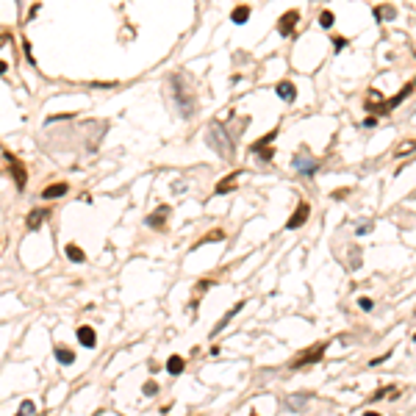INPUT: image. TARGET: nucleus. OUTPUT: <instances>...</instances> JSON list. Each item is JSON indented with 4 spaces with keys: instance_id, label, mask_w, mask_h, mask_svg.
<instances>
[{
    "instance_id": "obj_1",
    "label": "nucleus",
    "mask_w": 416,
    "mask_h": 416,
    "mask_svg": "<svg viewBox=\"0 0 416 416\" xmlns=\"http://www.w3.org/2000/svg\"><path fill=\"white\" fill-rule=\"evenodd\" d=\"M172 89H175V100H178V106H180V114H183V117L195 114V100H192V92H186V89H183V78H180V75L172 78Z\"/></svg>"
},
{
    "instance_id": "obj_2",
    "label": "nucleus",
    "mask_w": 416,
    "mask_h": 416,
    "mask_svg": "<svg viewBox=\"0 0 416 416\" xmlns=\"http://www.w3.org/2000/svg\"><path fill=\"white\" fill-rule=\"evenodd\" d=\"M325 350H328V341H319V344H314L311 350H306V352H300L294 361H291V369H300V366H308V364H316L319 358L325 355Z\"/></svg>"
},
{
    "instance_id": "obj_3",
    "label": "nucleus",
    "mask_w": 416,
    "mask_h": 416,
    "mask_svg": "<svg viewBox=\"0 0 416 416\" xmlns=\"http://www.w3.org/2000/svg\"><path fill=\"white\" fill-rule=\"evenodd\" d=\"M225 142H230L228 136H225V131H222V125H214V128H208V147H214L219 155H225V158H230V150Z\"/></svg>"
},
{
    "instance_id": "obj_4",
    "label": "nucleus",
    "mask_w": 416,
    "mask_h": 416,
    "mask_svg": "<svg viewBox=\"0 0 416 416\" xmlns=\"http://www.w3.org/2000/svg\"><path fill=\"white\" fill-rule=\"evenodd\" d=\"M3 158H6V164H9V170H11V175H14V183H17V189H25V183H28V175H25V167L14 158V155L6 150L3 153Z\"/></svg>"
},
{
    "instance_id": "obj_5",
    "label": "nucleus",
    "mask_w": 416,
    "mask_h": 416,
    "mask_svg": "<svg viewBox=\"0 0 416 416\" xmlns=\"http://www.w3.org/2000/svg\"><path fill=\"white\" fill-rule=\"evenodd\" d=\"M300 22V11L297 9H291L286 11L281 20H278V31H281V36H291L294 34V25Z\"/></svg>"
},
{
    "instance_id": "obj_6",
    "label": "nucleus",
    "mask_w": 416,
    "mask_h": 416,
    "mask_svg": "<svg viewBox=\"0 0 416 416\" xmlns=\"http://www.w3.org/2000/svg\"><path fill=\"white\" fill-rule=\"evenodd\" d=\"M308 214H311V205H308V203H300L297 208H294V214L289 217V222H286V228H289V230H297V228H303V225H306V219H308Z\"/></svg>"
},
{
    "instance_id": "obj_7",
    "label": "nucleus",
    "mask_w": 416,
    "mask_h": 416,
    "mask_svg": "<svg viewBox=\"0 0 416 416\" xmlns=\"http://www.w3.org/2000/svg\"><path fill=\"white\" fill-rule=\"evenodd\" d=\"M366 109H372V111H389V100H383V94L377 92V89H369V94H366Z\"/></svg>"
},
{
    "instance_id": "obj_8",
    "label": "nucleus",
    "mask_w": 416,
    "mask_h": 416,
    "mask_svg": "<svg viewBox=\"0 0 416 416\" xmlns=\"http://www.w3.org/2000/svg\"><path fill=\"white\" fill-rule=\"evenodd\" d=\"M275 92H278V97H281V100H286V103H291L294 97H297V89H294V84H291V81H281V84L275 86Z\"/></svg>"
},
{
    "instance_id": "obj_9",
    "label": "nucleus",
    "mask_w": 416,
    "mask_h": 416,
    "mask_svg": "<svg viewBox=\"0 0 416 416\" xmlns=\"http://www.w3.org/2000/svg\"><path fill=\"white\" fill-rule=\"evenodd\" d=\"M164 219H170V205H158V211L147 217L150 228H164Z\"/></svg>"
},
{
    "instance_id": "obj_10",
    "label": "nucleus",
    "mask_w": 416,
    "mask_h": 416,
    "mask_svg": "<svg viewBox=\"0 0 416 416\" xmlns=\"http://www.w3.org/2000/svg\"><path fill=\"white\" fill-rule=\"evenodd\" d=\"M294 170L297 172H303V175H314L316 170H319V164L314 161V158H294Z\"/></svg>"
},
{
    "instance_id": "obj_11",
    "label": "nucleus",
    "mask_w": 416,
    "mask_h": 416,
    "mask_svg": "<svg viewBox=\"0 0 416 416\" xmlns=\"http://www.w3.org/2000/svg\"><path fill=\"white\" fill-rule=\"evenodd\" d=\"M78 341H81L84 347H94V341H97V336H94V328H89V325H81V328H78Z\"/></svg>"
},
{
    "instance_id": "obj_12",
    "label": "nucleus",
    "mask_w": 416,
    "mask_h": 416,
    "mask_svg": "<svg viewBox=\"0 0 416 416\" xmlns=\"http://www.w3.org/2000/svg\"><path fill=\"white\" fill-rule=\"evenodd\" d=\"M236 180H239V172H233V175H228V178H222L219 183H217V195H228V192H233L236 189Z\"/></svg>"
},
{
    "instance_id": "obj_13",
    "label": "nucleus",
    "mask_w": 416,
    "mask_h": 416,
    "mask_svg": "<svg viewBox=\"0 0 416 416\" xmlns=\"http://www.w3.org/2000/svg\"><path fill=\"white\" fill-rule=\"evenodd\" d=\"M67 183H53V186H47V189H44V192H42V197H44V200H53V197H61V195H67Z\"/></svg>"
},
{
    "instance_id": "obj_14",
    "label": "nucleus",
    "mask_w": 416,
    "mask_h": 416,
    "mask_svg": "<svg viewBox=\"0 0 416 416\" xmlns=\"http://www.w3.org/2000/svg\"><path fill=\"white\" fill-rule=\"evenodd\" d=\"M241 306H244V303H236V306L230 308L228 314H225V316H222V319H219V322H217V328H214V333H219L222 328H228V322H230V319H233V316L239 314V311H241Z\"/></svg>"
},
{
    "instance_id": "obj_15",
    "label": "nucleus",
    "mask_w": 416,
    "mask_h": 416,
    "mask_svg": "<svg viewBox=\"0 0 416 416\" xmlns=\"http://www.w3.org/2000/svg\"><path fill=\"white\" fill-rule=\"evenodd\" d=\"M64 253H67L69 261H75V263H84V261H86V253H84L78 244H67V250H64Z\"/></svg>"
},
{
    "instance_id": "obj_16",
    "label": "nucleus",
    "mask_w": 416,
    "mask_h": 416,
    "mask_svg": "<svg viewBox=\"0 0 416 416\" xmlns=\"http://www.w3.org/2000/svg\"><path fill=\"white\" fill-rule=\"evenodd\" d=\"M230 20H233L236 25H244L247 20H250V6H239V9H233V14H230Z\"/></svg>"
},
{
    "instance_id": "obj_17",
    "label": "nucleus",
    "mask_w": 416,
    "mask_h": 416,
    "mask_svg": "<svg viewBox=\"0 0 416 416\" xmlns=\"http://www.w3.org/2000/svg\"><path fill=\"white\" fill-rule=\"evenodd\" d=\"M183 366H186V364H183V358L172 355L170 361H167V372H170V374H180V372H183Z\"/></svg>"
},
{
    "instance_id": "obj_18",
    "label": "nucleus",
    "mask_w": 416,
    "mask_h": 416,
    "mask_svg": "<svg viewBox=\"0 0 416 416\" xmlns=\"http://www.w3.org/2000/svg\"><path fill=\"white\" fill-rule=\"evenodd\" d=\"M56 361H59V364H72V361H75V355H72V350H67V347H56Z\"/></svg>"
},
{
    "instance_id": "obj_19",
    "label": "nucleus",
    "mask_w": 416,
    "mask_h": 416,
    "mask_svg": "<svg viewBox=\"0 0 416 416\" xmlns=\"http://www.w3.org/2000/svg\"><path fill=\"white\" fill-rule=\"evenodd\" d=\"M374 17L377 20H394L397 17V9H394V6H377V9H374Z\"/></svg>"
},
{
    "instance_id": "obj_20",
    "label": "nucleus",
    "mask_w": 416,
    "mask_h": 416,
    "mask_svg": "<svg viewBox=\"0 0 416 416\" xmlns=\"http://www.w3.org/2000/svg\"><path fill=\"white\" fill-rule=\"evenodd\" d=\"M275 136H278V131H272V133H266L263 139H258V142L253 145V153H261V150H266V145H269V142L275 139Z\"/></svg>"
},
{
    "instance_id": "obj_21",
    "label": "nucleus",
    "mask_w": 416,
    "mask_h": 416,
    "mask_svg": "<svg viewBox=\"0 0 416 416\" xmlns=\"http://www.w3.org/2000/svg\"><path fill=\"white\" fill-rule=\"evenodd\" d=\"M42 219H44V211H34V214H28V228L36 230L39 225H42Z\"/></svg>"
},
{
    "instance_id": "obj_22",
    "label": "nucleus",
    "mask_w": 416,
    "mask_h": 416,
    "mask_svg": "<svg viewBox=\"0 0 416 416\" xmlns=\"http://www.w3.org/2000/svg\"><path fill=\"white\" fill-rule=\"evenodd\" d=\"M17 416H36V405H34V402H31V399H25V402L20 405Z\"/></svg>"
},
{
    "instance_id": "obj_23",
    "label": "nucleus",
    "mask_w": 416,
    "mask_h": 416,
    "mask_svg": "<svg viewBox=\"0 0 416 416\" xmlns=\"http://www.w3.org/2000/svg\"><path fill=\"white\" fill-rule=\"evenodd\" d=\"M222 239H225V230H214V233L200 239V244H205V241H222Z\"/></svg>"
},
{
    "instance_id": "obj_24",
    "label": "nucleus",
    "mask_w": 416,
    "mask_h": 416,
    "mask_svg": "<svg viewBox=\"0 0 416 416\" xmlns=\"http://www.w3.org/2000/svg\"><path fill=\"white\" fill-rule=\"evenodd\" d=\"M333 20H336V17H333V11H322V14H319V25H322V28H330Z\"/></svg>"
},
{
    "instance_id": "obj_25",
    "label": "nucleus",
    "mask_w": 416,
    "mask_h": 416,
    "mask_svg": "<svg viewBox=\"0 0 416 416\" xmlns=\"http://www.w3.org/2000/svg\"><path fill=\"white\" fill-rule=\"evenodd\" d=\"M414 150H416V139H411V142H405V145H402V147H397V153H399V155H405V153H414Z\"/></svg>"
},
{
    "instance_id": "obj_26",
    "label": "nucleus",
    "mask_w": 416,
    "mask_h": 416,
    "mask_svg": "<svg viewBox=\"0 0 416 416\" xmlns=\"http://www.w3.org/2000/svg\"><path fill=\"white\" fill-rule=\"evenodd\" d=\"M142 389H145V394H147V397H153L155 391H158V383H155V380H147L145 386H142Z\"/></svg>"
},
{
    "instance_id": "obj_27",
    "label": "nucleus",
    "mask_w": 416,
    "mask_h": 416,
    "mask_svg": "<svg viewBox=\"0 0 416 416\" xmlns=\"http://www.w3.org/2000/svg\"><path fill=\"white\" fill-rule=\"evenodd\" d=\"M347 39H344V36H336V39H333V47H336V50H344V47H347Z\"/></svg>"
},
{
    "instance_id": "obj_28",
    "label": "nucleus",
    "mask_w": 416,
    "mask_h": 416,
    "mask_svg": "<svg viewBox=\"0 0 416 416\" xmlns=\"http://www.w3.org/2000/svg\"><path fill=\"white\" fill-rule=\"evenodd\" d=\"M369 230H372V222H366V225H358V236H366V233H369Z\"/></svg>"
},
{
    "instance_id": "obj_29",
    "label": "nucleus",
    "mask_w": 416,
    "mask_h": 416,
    "mask_svg": "<svg viewBox=\"0 0 416 416\" xmlns=\"http://www.w3.org/2000/svg\"><path fill=\"white\" fill-rule=\"evenodd\" d=\"M358 306L364 308V311H369V308H372V300H369V297H361V300H358Z\"/></svg>"
},
{
    "instance_id": "obj_30",
    "label": "nucleus",
    "mask_w": 416,
    "mask_h": 416,
    "mask_svg": "<svg viewBox=\"0 0 416 416\" xmlns=\"http://www.w3.org/2000/svg\"><path fill=\"white\" fill-rule=\"evenodd\" d=\"M350 195V189H339V192H333V197H336V200H341V197H347Z\"/></svg>"
},
{
    "instance_id": "obj_31",
    "label": "nucleus",
    "mask_w": 416,
    "mask_h": 416,
    "mask_svg": "<svg viewBox=\"0 0 416 416\" xmlns=\"http://www.w3.org/2000/svg\"><path fill=\"white\" fill-rule=\"evenodd\" d=\"M386 394H389V389H380V391H374L372 399H380V397H386Z\"/></svg>"
},
{
    "instance_id": "obj_32",
    "label": "nucleus",
    "mask_w": 416,
    "mask_h": 416,
    "mask_svg": "<svg viewBox=\"0 0 416 416\" xmlns=\"http://www.w3.org/2000/svg\"><path fill=\"white\" fill-rule=\"evenodd\" d=\"M364 416H380V414H377V411H366Z\"/></svg>"
},
{
    "instance_id": "obj_33",
    "label": "nucleus",
    "mask_w": 416,
    "mask_h": 416,
    "mask_svg": "<svg viewBox=\"0 0 416 416\" xmlns=\"http://www.w3.org/2000/svg\"><path fill=\"white\" fill-rule=\"evenodd\" d=\"M250 416H258V414H250Z\"/></svg>"
},
{
    "instance_id": "obj_34",
    "label": "nucleus",
    "mask_w": 416,
    "mask_h": 416,
    "mask_svg": "<svg viewBox=\"0 0 416 416\" xmlns=\"http://www.w3.org/2000/svg\"><path fill=\"white\" fill-rule=\"evenodd\" d=\"M414 339H416V336H414Z\"/></svg>"
}]
</instances>
